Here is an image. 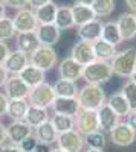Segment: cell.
I'll return each instance as SVG.
<instances>
[{
	"label": "cell",
	"instance_id": "cell-1",
	"mask_svg": "<svg viewBox=\"0 0 136 152\" xmlns=\"http://www.w3.org/2000/svg\"><path fill=\"white\" fill-rule=\"evenodd\" d=\"M107 100L106 91L101 85H95V84H86L81 87L77 94V102L80 108L84 110H93L98 111Z\"/></svg>",
	"mask_w": 136,
	"mask_h": 152
},
{
	"label": "cell",
	"instance_id": "cell-2",
	"mask_svg": "<svg viewBox=\"0 0 136 152\" xmlns=\"http://www.w3.org/2000/svg\"><path fill=\"white\" fill-rule=\"evenodd\" d=\"M113 75L121 78H130L136 70V47H127L124 50H118L113 59L110 61Z\"/></svg>",
	"mask_w": 136,
	"mask_h": 152
},
{
	"label": "cell",
	"instance_id": "cell-3",
	"mask_svg": "<svg viewBox=\"0 0 136 152\" xmlns=\"http://www.w3.org/2000/svg\"><path fill=\"white\" fill-rule=\"evenodd\" d=\"M112 76H113V72H112V67H110V62L95 59L89 66L83 67L81 78L86 81V84L103 85L112 79Z\"/></svg>",
	"mask_w": 136,
	"mask_h": 152
},
{
	"label": "cell",
	"instance_id": "cell-4",
	"mask_svg": "<svg viewBox=\"0 0 136 152\" xmlns=\"http://www.w3.org/2000/svg\"><path fill=\"white\" fill-rule=\"evenodd\" d=\"M55 97L57 96H55V91H54V87L44 81V82H41V84L31 88L26 100H28V104L32 105V107L51 108Z\"/></svg>",
	"mask_w": 136,
	"mask_h": 152
},
{
	"label": "cell",
	"instance_id": "cell-5",
	"mask_svg": "<svg viewBox=\"0 0 136 152\" xmlns=\"http://www.w3.org/2000/svg\"><path fill=\"white\" fill-rule=\"evenodd\" d=\"M58 62V53L57 50L51 46H41L35 49L34 52L29 55V64L38 67L43 72L52 70Z\"/></svg>",
	"mask_w": 136,
	"mask_h": 152
},
{
	"label": "cell",
	"instance_id": "cell-6",
	"mask_svg": "<svg viewBox=\"0 0 136 152\" xmlns=\"http://www.w3.org/2000/svg\"><path fill=\"white\" fill-rule=\"evenodd\" d=\"M57 148L64 152H83L84 149V137L77 131L70 129L57 135Z\"/></svg>",
	"mask_w": 136,
	"mask_h": 152
},
{
	"label": "cell",
	"instance_id": "cell-7",
	"mask_svg": "<svg viewBox=\"0 0 136 152\" xmlns=\"http://www.w3.org/2000/svg\"><path fill=\"white\" fill-rule=\"evenodd\" d=\"M75 119V129L81 134L86 135L89 132H93L96 129H100V123H98V114L93 110H84L80 108Z\"/></svg>",
	"mask_w": 136,
	"mask_h": 152
},
{
	"label": "cell",
	"instance_id": "cell-8",
	"mask_svg": "<svg viewBox=\"0 0 136 152\" xmlns=\"http://www.w3.org/2000/svg\"><path fill=\"white\" fill-rule=\"evenodd\" d=\"M12 23L17 34L21 32H35L38 28V21H37L35 12L31 8H24L17 11V14L12 17Z\"/></svg>",
	"mask_w": 136,
	"mask_h": 152
},
{
	"label": "cell",
	"instance_id": "cell-9",
	"mask_svg": "<svg viewBox=\"0 0 136 152\" xmlns=\"http://www.w3.org/2000/svg\"><path fill=\"white\" fill-rule=\"evenodd\" d=\"M34 134V128L24 122V120H12L6 126V138L12 145H20L24 138Z\"/></svg>",
	"mask_w": 136,
	"mask_h": 152
},
{
	"label": "cell",
	"instance_id": "cell-10",
	"mask_svg": "<svg viewBox=\"0 0 136 152\" xmlns=\"http://www.w3.org/2000/svg\"><path fill=\"white\" fill-rule=\"evenodd\" d=\"M69 56L75 62H78L81 67L89 66L90 62L95 61V53H93L92 43H86V41H81V40L77 41L75 44L72 46Z\"/></svg>",
	"mask_w": 136,
	"mask_h": 152
},
{
	"label": "cell",
	"instance_id": "cell-11",
	"mask_svg": "<svg viewBox=\"0 0 136 152\" xmlns=\"http://www.w3.org/2000/svg\"><path fill=\"white\" fill-rule=\"evenodd\" d=\"M3 90H5L6 97L11 100V99H26L31 88L24 84V81L18 75H12L3 85Z\"/></svg>",
	"mask_w": 136,
	"mask_h": 152
},
{
	"label": "cell",
	"instance_id": "cell-12",
	"mask_svg": "<svg viewBox=\"0 0 136 152\" xmlns=\"http://www.w3.org/2000/svg\"><path fill=\"white\" fill-rule=\"evenodd\" d=\"M109 134H110V140H112V143L116 145V146H121V148L130 146L136 140V132L130 128L126 122L124 123L119 122Z\"/></svg>",
	"mask_w": 136,
	"mask_h": 152
},
{
	"label": "cell",
	"instance_id": "cell-13",
	"mask_svg": "<svg viewBox=\"0 0 136 152\" xmlns=\"http://www.w3.org/2000/svg\"><path fill=\"white\" fill-rule=\"evenodd\" d=\"M103 21L100 18H95L86 24H81L77 29V35L81 41H86V43H95L101 38V34H103Z\"/></svg>",
	"mask_w": 136,
	"mask_h": 152
},
{
	"label": "cell",
	"instance_id": "cell-14",
	"mask_svg": "<svg viewBox=\"0 0 136 152\" xmlns=\"http://www.w3.org/2000/svg\"><path fill=\"white\" fill-rule=\"evenodd\" d=\"M116 24H118L122 41H130L136 37V14L124 12V14H121L118 17Z\"/></svg>",
	"mask_w": 136,
	"mask_h": 152
},
{
	"label": "cell",
	"instance_id": "cell-15",
	"mask_svg": "<svg viewBox=\"0 0 136 152\" xmlns=\"http://www.w3.org/2000/svg\"><path fill=\"white\" fill-rule=\"evenodd\" d=\"M58 75H60V79L77 82L83 75V67L78 62L73 61L70 56H67L58 64Z\"/></svg>",
	"mask_w": 136,
	"mask_h": 152
},
{
	"label": "cell",
	"instance_id": "cell-16",
	"mask_svg": "<svg viewBox=\"0 0 136 152\" xmlns=\"http://www.w3.org/2000/svg\"><path fill=\"white\" fill-rule=\"evenodd\" d=\"M35 34H37V38H38L41 46H51V47H54L60 41V37H61V31L54 23L52 24H38Z\"/></svg>",
	"mask_w": 136,
	"mask_h": 152
},
{
	"label": "cell",
	"instance_id": "cell-17",
	"mask_svg": "<svg viewBox=\"0 0 136 152\" xmlns=\"http://www.w3.org/2000/svg\"><path fill=\"white\" fill-rule=\"evenodd\" d=\"M98 114V123H100V129L103 132H110L115 126L119 123V116L110 108L107 104H104L100 110L96 111Z\"/></svg>",
	"mask_w": 136,
	"mask_h": 152
},
{
	"label": "cell",
	"instance_id": "cell-18",
	"mask_svg": "<svg viewBox=\"0 0 136 152\" xmlns=\"http://www.w3.org/2000/svg\"><path fill=\"white\" fill-rule=\"evenodd\" d=\"M28 64H29V56L28 55H24L20 50H11V53L8 55L6 61L3 62V67L11 75H18Z\"/></svg>",
	"mask_w": 136,
	"mask_h": 152
},
{
	"label": "cell",
	"instance_id": "cell-19",
	"mask_svg": "<svg viewBox=\"0 0 136 152\" xmlns=\"http://www.w3.org/2000/svg\"><path fill=\"white\" fill-rule=\"evenodd\" d=\"M16 44H17V50L23 52L24 55H31L35 49L40 47V41L37 38L35 32H21V34H16Z\"/></svg>",
	"mask_w": 136,
	"mask_h": 152
},
{
	"label": "cell",
	"instance_id": "cell-20",
	"mask_svg": "<svg viewBox=\"0 0 136 152\" xmlns=\"http://www.w3.org/2000/svg\"><path fill=\"white\" fill-rule=\"evenodd\" d=\"M51 108L55 114H63V116L75 117L78 110H80V105L77 102V97H55Z\"/></svg>",
	"mask_w": 136,
	"mask_h": 152
},
{
	"label": "cell",
	"instance_id": "cell-21",
	"mask_svg": "<svg viewBox=\"0 0 136 152\" xmlns=\"http://www.w3.org/2000/svg\"><path fill=\"white\" fill-rule=\"evenodd\" d=\"M57 131L52 126L51 120H47L41 125H38L37 128H34V137L37 138L38 143H43V145H49L52 146L55 142H57Z\"/></svg>",
	"mask_w": 136,
	"mask_h": 152
},
{
	"label": "cell",
	"instance_id": "cell-22",
	"mask_svg": "<svg viewBox=\"0 0 136 152\" xmlns=\"http://www.w3.org/2000/svg\"><path fill=\"white\" fill-rule=\"evenodd\" d=\"M92 47H93V53H95V59H98V61H106V62H110L113 59V56L116 55V46H113V44H110V43H107V41H104V40H98V41H95L93 44H92Z\"/></svg>",
	"mask_w": 136,
	"mask_h": 152
},
{
	"label": "cell",
	"instance_id": "cell-23",
	"mask_svg": "<svg viewBox=\"0 0 136 152\" xmlns=\"http://www.w3.org/2000/svg\"><path fill=\"white\" fill-rule=\"evenodd\" d=\"M18 76L24 81V84H26L29 88H32V87H35V85L44 82V72L40 70L38 67L32 66V64H28L26 67H24V69L18 73Z\"/></svg>",
	"mask_w": 136,
	"mask_h": 152
},
{
	"label": "cell",
	"instance_id": "cell-24",
	"mask_svg": "<svg viewBox=\"0 0 136 152\" xmlns=\"http://www.w3.org/2000/svg\"><path fill=\"white\" fill-rule=\"evenodd\" d=\"M106 104L112 108L119 117H126L127 114L132 111V108H130V105H129V102H127V99L124 97V94H122L121 91L110 94V96L107 97V100H106Z\"/></svg>",
	"mask_w": 136,
	"mask_h": 152
},
{
	"label": "cell",
	"instance_id": "cell-25",
	"mask_svg": "<svg viewBox=\"0 0 136 152\" xmlns=\"http://www.w3.org/2000/svg\"><path fill=\"white\" fill-rule=\"evenodd\" d=\"M70 9H72V15H73V23H75V26H81V24H86V23H89V21L96 18L92 6L75 3L73 6H70Z\"/></svg>",
	"mask_w": 136,
	"mask_h": 152
},
{
	"label": "cell",
	"instance_id": "cell-26",
	"mask_svg": "<svg viewBox=\"0 0 136 152\" xmlns=\"http://www.w3.org/2000/svg\"><path fill=\"white\" fill-rule=\"evenodd\" d=\"M23 120L26 122L31 128H37L38 125H41V123H44V122L49 120L47 108H40V107H32V105H29L28 113H26V116H24Z\"/></svg>",
	"mask_w": 136,
	"mask_h": 152
},
{
	"label": "cell",
	"instance_id": "cell-27",
	"mask_svg": "<svg viewBox=\"0 0 136 152\" xmlns=\"http://www.w3.org/2000/svg\"><path fill=\"white\" fill-rule=\"evenodd\" d=\"M54 24H55L60 31H67V29H72L73 26H75L70 6H58L57 14H55V20H54Z\"/></svg>",
	"mask_w": 136,
	"mask_h": 152
},
{
	"label": "cell",
	"instance_id": "cell-28",
	"mask_svg": "<svg viewBox=\"0 0 136 152\" xmlns=\"http://www.w3.org/2000/svg\"><path fill=\"white\" fill-rule=\"evenodd\" d=\"M57 9H58V5L54 3V2H49V3L40 6V8L34 9L38 24H52L54 20H55Z\"/></svg>",
	"mask_w": 136,
	"mask_h": 152
},
{
	"label": "cell",
	"instance_id": "cell-29",
	"mask_svg": "<svg viewBox=\"0 0 136 152\" xmlns=\"http://www.w3.org/2000/svg\"><path fill=\"white\" fill-rule=\"evenodd\" d=\"M29 104L26 99H11L8 104V116L12 120H23L28 113Z\"/></svg>",
	"mask_w": 136,
	"mask_h": 152
},
{
	"label": "cell",
	"instance_id": "cell-30",
	"mask_svg": "<svg viewBox=\"0 0 136 152\" xmlns=\"http://www.w3.org/2000/svg\"><path fill=\"white\" fill-rule=\"evenodd\" d=\"M54 87V91L57 97H77L78 94V85L77 82H72V81H66V79H58L55 81Z\"/></svg>",
	"mask_w": 136,
	"mask_h": 152
},
{
	"label": "cell",
	"instance_id": "cell-31",
	"mask_svg": "<svg viewBox=\"0 0 136 152\" xmlns=\"http://www.w3.org/2000/svg\"><path fill=\"white\" fill-rule=\"evenodd\" d=\"M101 40H104V41H107L110 44H113V46H118V44L122 43V38H121V34H119L116 21H106L103 24Z\"/></svg>",
	"mask_w": 136,
	"mask_h": 152
},
{
	"label": "cell",
	"instance_id": "cell-32",
	"mask_svg": "<svg viewBox=\"0 0 136 152\" xmlns=\"http://www.w3.org/2000/svg\"><path fill=\"white\" fill-rule=\"evenodd\" d=\"M52 123V126L55 128L57 134H61V132H66V131H70V129H75V119L72 116H63V114H55L49 119Z\"/></svg>",
	"mask_w": 136,
	"mask_h": 152
},
{
	"label": "cell",
	"instance_id": "cell-33",
	"mask_svg": "<svg viewBox=\"0 0 136 152\" xmlns=\"http://www.w3.org/2000/svg\"><path fill=\"white\" fill-rule=\"evenodd\" d=\"M84 137V146L87 148H93V149H104L107 138H106V132H103L101 129H96L93 132H89L83 135Z\"/></svg>",
	"mask_w": 136,
	"mask_h": 152
},
{
	"label": "cell",
	"instance_id": "cell-34",
	"mask_svg": "<svg viewBox=\"0 0 136 152\" xmlns=\"http://www.w3.org/2000/svg\"><path fill=\"white\" fill-rule=\"evenodd\" d=\"M90 6L95 12L96 18L98 17L103 18V17H109L115 11L116 3H115V0H93V3Z\"/></svg>",
	"mask_w": 136,
	"mask_h": 152
},
{
	"label": "cell",
	"instance_id": "cell-35",
	"mask_svg": "<svg viewBox=\"0 0 136 152\" xmlns=\"http://www.w3.org/2000/svg\"><path fill=\"white\" fill-rule=\"evenodd\" d=\"M16 28L14 23H12V18L3 17L0 18V41H8L12 40L16 37Z\"/></svg>",
	"mask_w": 136,
	"mask_h": 152
},
{
	"label": "cell",
	"instance_id": "cell-36",
	"mask_svg": "<svg viewBox=\"0 0 136 152\" xmlns=\"http://www.w3.org/2000/svg\"><path fill=\"white\" fill-rule=\"evenodd\" d=\"M121 93L124 94V97L127 99V102L130 105L132 110H136V84L130 79H127L122 85V90Z\"/></svg>",
	"mask_w": 136,
	"mask_h": 152
},
{
	"label": "cell",
	"instance_id": "cell-37",
	"mask_svg": "<svg viewBox=\"0 0 136 152\" xmlns=\"http://www.w3.org/2000/svg\"><path fill=\"white\" fill-rule=\"evenodd\" d=\"M37 145H38V142H37V138H35L34 134H32V135H29L28 138H24V140H23L18 146H20V149H21L23 152H35Z\"/></svg>",
	"mask_w": 136,
	"mask_h": 152
},
{
	"label": "cell",
	"instance_id": "cell-38",
	"mask_svg": "<svg viewBox=\"0 0 136 152\" xmlns=\"http://www.w3.org/2000/svg\"><path fill=\"white\" fill-rule=\"evenodd\" d=\"M0 2L5 5V8L8 6L11 9H17V11L29 6V0H0Z\"/></svg>",
	"mask_w": 136,
	"mask_h": 152
},
{
	"label": "cell",
	"instance_id": "cell-39",
	"mask_svg": "<svg viewBox=\"0 0 136 152\" xmlns=\"http://www.w3.org/2000/svg\"><path fill=\"white\" fill-rule=\"evenodd\" d=\"M9 53H11L9 46L5 41H0V64H3V62L6 61V58H8Z\"/></svg>",
	"mask_w": 136,
	"mask_h": 152
},
{
	"label": "cell",
	"instance_id": "cell-40",
	"mask_svg": "<svg viewBox=\"0 0 136 152\" xmlns=\"http://www.w3.org/2000/svg\"><path fill=\"white\" fill-rule=\"evenodd\" d=\"M126 123L136 132V110H132L127 116H126Z\"/></svg>",
	"mask_w": 136,
	"mask_h": 152
},
{
	"label": "cell",
	"instance_id": "cell-41",
	"mask_svg": "<svg viewBox=\"0 0 136 152\" xmlns=\"http://www.w3.org/2000/svg\"><path fill=\"white\" fill-rule=\"evenodd\" d=\"M8 104H9V99L6 97V94L0 93V116H5L8 113Z\"/></svg>",
	"mask_w": 136,
	"mask_h": 152
},
{
	"label": "cell",
	"instance_id": "cell-42",
	"mask_svg": "<svg viewBox=\"0 0 136 152\" xmlns=\"http://www.w3.org/2000/svg\"><path fill=\"white\" fill-rule=\"evenodd\" d=\"M0 152H23L18 145H12V143H3L0 145Z\"/></svg>",
	"mask_w": 136,
	"mask_h": 152
},
{
	"label": "cell",
	"instance_id": "cell-43",
	"mask_svg": "<svg viewBox=\"0 0 136 152\" xmlns=\"http://www.w3.org/2000/svg\"><path fill=\"white\" fill-rule=\"evenodd\" d=\"M9 78V73L6 72V69L3 67V64H0V88H3V85L6 84Z\"/></svg>",
	"mask_w": 136,
	"mask_h": 152
},
{
	"label": "cell",
	"instance_id": "cell-44",
	"mask_svg": "<svg viewBox=\"0 0 136 152\" xmlns=\"http://www.w3.org/2000/svg\"><path fill=\"white\" fill-rule=\"evenodd\" d=\"M49 2H52V0H29V6H31V9H37Z\"/></svg>",
	"mask_w": 136,
	"mask_h": 152
},
{
	"label": "cell",
	"instance_id": "cell-45",
	"mask_svg": "<svg viewBox=\"0 0 136 152\" xmlns=\"http://www.w3.org/2000/svg\"><path fill=\"white\" fill-rule=\"evenodd\" d=\"M6 140H8L6 138V126H3L0 123V145H3Z\"/></svg>",
	"mask_w": 136,
	"mask_h": 152
},
{
	"label": "cell",
	"instance_id": "cell-46",
	"mask_svg": "<svg viewBox=\"0 0 136 152\" xmlns=\"http://www.w3.org/2000/svg\"><path fill=\"white\" fill-rule=\"evenodd\" d=\"M35 152H51V146L38 143V145H37V148H35Z\"/></svg>",
	"mask_w": 136,
	"mask_h": 152
},
{
	"label": "cell",
	"instance_id": "cell-47",
	"mask_svg": "<svg viewBox=\"0 0 136 152\" xmlns=\"http://www.w3.org/2000/svg\"><path fill=\"white\" fill-rule=\"evenodd\" d=\"M126 5L129 6L130 12H133V14H136V0H124Z\"/></svg>",
	"mask_w": 136,
	"mask_h": 152
},
{
	"label": "cell",
	"instance_id": "cell-48",
	"mask_svg": "<svg viewBox=\"0 0 136 152\" xmlns=\"http://www.w3.org/2000/svg\"><path fill=\"white\" fill-rule=\"evenodd\" d=\"M3 17H6V8L2 2H0V18H3Z\"/></svg>",
	"mask_w": 136,
	"mask_h": 152
},
{
	"label": "cell",
	"instance_id": "cell-49",
	"mask_svg": "<svg viewBox=\"0 0 136 152\" xmlns=\"http://www.w3.org/2000/svg\"><path fill=\"white\" fill-rule=\"evenodd\" d=\"M75 3H80V5H87L90 6L93 3V0H75Z\"/></svg>",
	"mask_w": 136,
	"mask_h": 152
},
{
	"label": "cell",
	"instance_id": "cell-50",
	"mask_svg": "<svg viewBox=\"0 0 136 152\" xmlns=\"http://www.w3.org/2000/svg\"><path fill=\"white\" fill-rule=\"evenodd\" d=\"M83 152H104V149H93V148H87V149L83 151Z\"/></svg>",
	"mask_w": 136,
	"mask_h": 152
},
{
	"label": "cell",
	"instance_id": "cell-51",
	"mask_svg": "<svg viewBox=\"0 0 136 152\" xmlns=\"http://www.w3.org/2000/svg\"><path fill=\"white\" fill-rule=\"evenodd\" d=\"M129 79H130V81H133V82L136 84V70H135V72L132 73V76H130V78H129Z\"/></svg>",
	"mask_w": 136,
	"mask_h": 152
},
{
	"label": "cell",
	"instance_id": "cell-52",
	"mask_svg": "<svg viewBox=\"0 0 136 152\" xmlns=\"http://www.w3.org/2000/svg\"><path fill=\"white\" fill-rule=\"evenodd\" d=\"M51 152H64V151H61V149H58V148H55V149H51Z\"/></svg>",
	"mask_w": 136,
	"mask_h": 152
}]
</instances>
